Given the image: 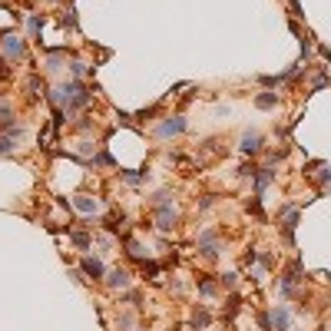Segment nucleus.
<instances>
[{
    "instance_id": "nucleus-1",
    "label": "nucleus",
    "mask_w": 331,
    "mask_h": 331,
    "mask_svg": "<svg viewBox=\"0 0 331 331\" xmlns=\"http://www.w3.org/2000/svg\"><path fill=\"white\" fill-rule=\"evenodd\" d=\"M53 103H60V106H67V109L86 106V103H90V93H86V86H80V83H67V86H60L53 93Z\"/></svg>"
},
{
    "instance_id": "nucleus-2",
    "label": "nucleus",
    "mask_w": 331,
    "mask_h": 331,
    "mask_svg": "<svg viewBox=\"0 0 331 331\" xmlns=\"http://www.w3.org/2000/svg\"><path fill=\"white\" fill-rule=\"evenodd\" d=\"M199 252H202L206 258H215V255L222 252V245H219V232H215V229H206V232L199 235Z\"/></svg>"
},
{
    "instance_id": "nucleus-3",
    "label": "nucleus",
    "mask_w": 331,
    "mask_h": 331,
    "mask_svg": "<svg viewBox=\"0 0 331 331\" xmlns=\"http://www.w3.org/2000/svg\"><path fill=\"white\" fill-rule=\"evenodd\" d=\"M175 222H179V209H172L169 202H163V206L156 209V229L169 232V229H175Z\"/></svg>"
},
{
    "instance_id": "nucleus-4",
    "label": "nucleus",
    "mask_w": 331,
    "mask_h": 331,
    "mask_svg": "<svg viewBox=\"0 0 331 331\" xmlns=\"http://www.w3.org/2000/svg\"><path fill=\"white\" fill-rule=\"evenodd\" d=\"M269 318H272V331H288V325H292V312L285 305H275L269 312Z\"/></svg>"
},
{
    "instance_id": "nucleus-5",
    "label": "nucleus",
    "mask_w": 331,
    "mask_h": 331,
    "mask_svg": "<svg viewBox=\"0 0 331 331\" xmlns=\"http://www.w3.org/2000/svg\"><path fill=\"white\" fill-rule=\"evenodd\" d=\"M80 272L86 278H106V269H103V262L96 255H86V258H83V262H80Z\"/></svg>"
},
{
    "instance_id": "nucleus-6",
    "label": "nucleus",
    "mask_w": 331,
    "mask_h": 331,
    "mask_svg": "<svg viewBox=\"0 0 331 331\" xmlns=\"http://www.w3.org/2000/svg\"><path fill=\"white\" fill-rule=\"evenodd\" d=\"M186 126H189L186 116H169L166 123L159 126V136H163V139H166V136H179V133H186Z\"/></svg>"
},
{
    "instance_id": "nucleus-7",
    "label": "nucleus",
    "mask_w": 331,
    "mask_h": 331,
    "mask_svg": "<svg viewBox=\"0 0 331 331\" xmlns=\"http://www.w3.org/2000/svg\"><path fill=\"white\" fill-rule=\"evenodd\" d=\"M262 133H245L242 136V146H238V149L245 152V156H258V152H262Z\"/></svg>"
},
{
    "instance_id": "nucleus-8",
    "label": "nucleus",
    "mask_w": 331,
    "mask_h": 331,
    "mask_svg": "<svg viewBox=\"0 0 331 331\" xmlns=\"http://www.w3.org/2000/svg\"><path fill=\"white\" fill-rule=\"evenodd\" d=\"M275 179V172H272V169H255V175H252V186H255V195H262L265 192V186H269V182Z\"/></svg>"
},
{
    "instance_id": "nucleus-9",
    "label": "nucleus",
    "mask_w": 331,
    "mask_h": 331,
    "mask_svg": "<svg viewBox=\"0 0 331 331\" xmlns=\"http://www.w3.org/2000/svg\"><path fill=\"white\" fill-rule=\"evenodd\" d=\"M133 281V275L126 269H113V272H106V285L109 288H126Z\"/></svg>"
},
{
    "instance_id": "nucleus-10",
    "label": "nucleus",
    "mask_w": 331,
    "mask_h": 331,
    "mask_svg": "<svg viewBox=\"0 0 331 331\" xmlns=\"http://www.w3.org/2000/svg\"><path fill=\"white\" fill-rule=\"evenodd\" d=\"M4 53H7V56H17V60H20L27 50H24V43H20L13 33H4Z\"/></svg>"
},
{
    "instance_id": "nucleus-11",
    "label": "nucleus",
    "mask_w": 331,
    "mask_h": 331,
    "mask_svg": "<svg viewBox=\"0 0 331 331\" xmlns=\"http://www.w3.org/2000/svg\"><path fill=\"white\" fill-rule=\"evenodd\" d=\"M255 106L258 109H275L278 106V93H258L255 96Z\"/></svg>"
},
{
    "instance_id": "nucleus-12",
    "label": "nucleus",
    "mask_w": 331,
    "mask_h": 331,
    "mask_svg": "<svg viewBox=\"0 0 331 331\" xmlns=\"http://www.w3.org/2000/svg\"><path fill=\"white\" fill-rule=\"evenodd\" d=\"M76 209H80V212H86V215H93L96 209H100V202L90 199V195H80V199H76Z\"/></svg>"
},
{
    "instance_id": "nucleus-13",
    "label": "nucleus",
    "mask_w": 331,
    "mask_h": 331,
    "mask_svg": "<svg viewBox=\"0 0 331 331\" xmlns=\"http://www.w3.org/2000/svg\"><path fill=\"white\" fill-rule=\"evenodd\" d=\"M126 255H129V258H136V262H146V252H143V245H139V242H133V238L126 242Z\"/></svg>"
},
{
    "instance_id": "nucleus-14",
    "label": "nucleus",
    "mask_w": 331,
    "mask_h": 331,
    "mask_svg": "<svg viewBox=\"0 0 331 331\" xmlns=\"http://www.w3.org/2000/svg\"><path fill=\"white\" fill-rule=\"evenodd\" d=\"M238 308H242V298H238V295H232V298H229V305H225V318H235V315H238Z\"/></svg>"
},
{
    "instance_id": "nucleus-15",
    "label": "nucleus",
    "mask_w": 331,
    "mask_h": 331,
    "mask_svg": "<svg viewBox=\"0 0 331 331\" xmlns=\"http://www.w3.org/2000/svg\"><path fill=\"white\" fill-rule=\"evenodd\" d=\"M209 318H212V315H209L206 308H199V312L192 315V328H195V331H199V328H206V325H209Z\"/></svg>"
},
{
    "instance_id": "nucleus-16",
    "label": "nucleus",
    "mask_w": 331,
    "mask_h": 331,
    "mask_svg": "<svg viewBox=\"0 0 331 331\" xmlns=\"http://www.w3.org/2000/svg\"><path fill=\"white\" fill-rule=\"evenodd\" d=\"M215 292H219V288H215V281H212V278H199V295H206V298H212Z\"/></svg>"
},
{
    "instance_id": "nucleus-17",
    "label": "nucleus",
    "mask_w": 331,
    "mask_h": 331,
    "mask_svg": "<svg viewBox=\"0 0 331 331\" xmlns=\"http://www.w3.org/2000/svg\"><path fill=\"white\" fill-rule=\"evenodd\" d=\"M123 182H129V186H139V182H146V172H133V169H126V172H123Z\"/></svg>"
},
{
    "instance_id": "nucleus-18",
    "label": "nucleus",
    "mask_w": 331,
    "mask_h": 331,
    "mask_svg": "<svg viewBox=\"0 0 331 331\" xmlns=\"http://www.w3.org/2000/svg\"><path fill=\"white\" fill-rule=\"evenodd\" d=\"M70 238H73V245H80V249H90V235L86 232H70Z\"/></svg>"
},
{
    "instance_id": "nucleus-19",
    "label": "nucleus",
    "mask_w": 331,
    "mask_h": 331,
    "mask_svg": "<svg viewBox=\"0 0 331 331\" xmlns=\"http://www.w3.org/2000/svg\"><path fill=\"white\" fill-rule=\"evenodd\" d=\"M4 126H13V109L10 106H0V129Z\"/></svg>"
},
{
    "instance_id": "nucleus-20",
    "label": "nucleus",
    "mask_w": 331,
    "mask_h": 331,
    "mask_svg": "<svg viewBox=\"0 0 331 331\" xmlns=\"http://www.w3.org/2000/svg\"><path fill=\"white\" fill-rule=\"evenodd\" d=\"M249 212H252V215H258V219H265V212H262V202H258V195L249 202Z\"/></svg>"
},
{
    "instance_id": "nucleus-21",
    "label": "nucleus",
    "mask_w": 331,
    "mask_h": 331,
    "mask_svg": "<svg viewBox=\"0 0 331 331\" xmlns=\"http://www.w3.org/2000/svg\"><path fill=\"white\" fill-rule=\"evenodd\" d=\"M20 133V129H17ZM17 133H13V136H4V139H0V152H10L13 149V139H17Z\"/></svg>"
},
{
    "instance_id": "nucleus-22",
    "label": "nucleus",
    "mask_w": 331,
    "mask_h": 331,
    "mask_svg": "<svg viewBox=\"0 0 331 331\" xmlns=\"http://www.w3.org/2000/svg\"><path fill=\"white\" fill-rule=\"evenodd\" d=\"M219 281H222L225 288H235V285H238V275H235V272H229V275H222Z\"/></svg>"
},
{
    "instance_id": "nucleus-23",
    "label": "nucleus",
    "mask_w": 331,
    "mask_h": 331,
    "mask_svg": "<svg viewBox=\"0 0 331 331\" xmlns=\"http://www.w3.org/2000/svg\"><path fill=\"white\" fill-rule=\"evenodd\" d=\"M143 272H146V275H152V278H159V265L156 262H143Z\"/></svg>"
},
{
    "instance_id": "nucleus-24",
    "label": "nucleus",
    "mask_w": 331,
    "mask_h": 331,
    "mask_svg": "<svg viewBox=\"0 0 331 331\" xmlns=\"http://www.w3.org/2000/svg\"><path fill=\"white\" fill-rule=\"evenodd\" d=\"M258 328H262V331H272V318H269V312L258 315Z\"/></svg>"
},
{
    "instance_id": "nucleus-25",
    "label": "nucleus",
    "mask_w": 331,
    "mask_h": 331,
    "mask_svg": "<svg viewBox=\"0 0 331 331\" xmlns=\"http://www.w3.org/2000/svg\"><path fill=\"white\" fill-rule=\"evenodd\" d=\"M156 113H159V106H149V109H143V113H139L136 119H149V116H156Z\"/></svg>"
},
{
    "instance_id": "nucleus-26",
    "label": "nucleus",
    "mask_w": 331,
    "mask_h": 331,
    "mask_svg": "<svg viewBox=\"0 0 331 331\" xmlns=\"http://www.w3.org/2000/svg\"><path fill=\"white\" fill-rule=\"evenodd\" d=\"M133 325H136V321H133V318H129V315H123V318H119V328H126V331H129Z\"/></svg>"
},
{
    "instance_id": "nucleus-27",
    "label": "nucleus",
    "mask_w": 331,
    "mask_h": 331,
    "mask_svg": "<svg viewBox=\"0 0 331 331\" xmlns=\"http://www.w3.org/2000/svg\"><path fill=\"white\" fill-rule=\"evenodd\" d=\"M331 182V166H325V172H321V186H328Z\"/></svg>"
}]
</instances>
